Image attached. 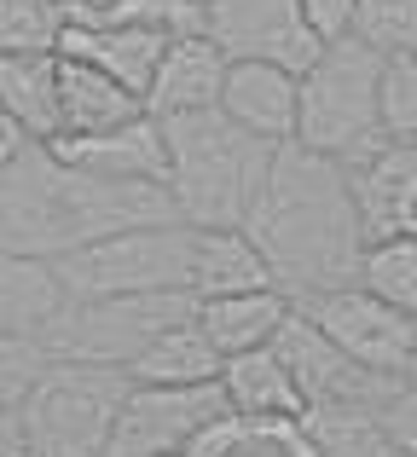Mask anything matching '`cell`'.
I'll list each match as a JSON object with an SVG mask.
<instances>
[{"label":"cell","mask_w":417,"mask_h":457,"mask_svg":"<svg viewBox=\"0 0 417 457\" xmlns=\"http://www.w3.org/2000/svg\"><path fill=\"white\" fill-rule=\"evenodd\" d=\"M360 284H371L383 302H395L400 312H412V319H417V237H412V232L371 237Z\"/></svg>","instance_id":"484cf974"},{"label":"cell","mask_w":417,"mask_h":457,"mask_svg":"<svg viewBox=\"0 0 417 457\" xmlns=\"http://www.w3.org/2000/svg\"><path fill=\"white\" fill-rule=\"evenodd\" d=\"M272 347H279L284 365L296 370L307 405H325V400H371V405H388V400H395V388L406 382V377H383V370L360 365V359H354L319 319H307L302 307L284 319V330H279V342H272Z\"/></svg>","instance_id":"30bf717a"},{"label":"cell","mask_w":417,"mask_h":457,"mask_svg":"<svg viewBox=\"0 0 417 457\" xmlns=\"http://www.w3.org/2000/svg\"><path fill=\"white\" fill-rule=\"evenodd\" d=\"M70 23H88V29H99V23H128V0H64Z\"/></svg>","instance_id":"d6a6232c"},{"label":"cell","mask_w":417,"mask_h":457,"mask_svg":"<svg viewBox=\"0 0 417 457\" xmlns=\"http://www.w3.org/2000/svg\"><path fill=\"white\" fill-rule=\"evenodd\" d=\"M267 249L249 237V226H197V261H192V295H238V290H272Z\"/></svg>","instance_id":"d6986e66"},{"label":"cell","mask_w":417,"mask_h":457,"mask_svg":"<svg viewBox=\"0 0 417 457\" xmlns=\"http://www.w3.org/2000/svg\"><path fill=\"white\" fill-rule=\"evenodd\" d=\"M58 58H64V139L104 134V128H122L134 116H146V99L134 87H122L116 76H104L99 64L70 58V53H58Z\"/></svg>","instance_id":"44dd1931"},{"label":"cell","mask_w":417,"mask_h":457,"mask_svg":"<svg viewBox=\"0 0 417 457\" xmlns=\"http://www.w3.org/2000/svg\"><path fill=\"white\" fill-rule=\"evenodd\" d=\"M128 394H134V370L58 359L41 388L29 400H12V405L29 423L35 457H104Z\"/></svg>","instance_id":"277c9868"},{"label":"cell","mask_w":417,"mask_h":457,"mask_svg":"<svg viewBox=\"0 0 417 457\" xmlns=\"http://www.w3.org/2000/svg\"><path fill=\"white\" fill-rule=\"evenodd\" d=\"M226 70H232V53L214 41L209 29L174 35L169 53H163V70L146 93L151 116H186V111H214L226 93Z\"/></svg>","instance_id":"4fadbf2b"},{"label":"cell","mask_w":417,"mask_h":457,"mask_svg":"<svg viewBox=\"0 0 417 457\" xmlns=\"http://www.w3.org/2000/svg\"><path fill=\"white\" fill-rule=\"evenodd\" d=\"M354 35H365L383 53H417V0H360Z\"/></svg>","instance_id":"83f0119b"},{"label":"cell","mask_w":417,"mask_h":457,"mask_svg":"<svg viewBox=\"0 0 417 457\" xmlns=\"http://www.w3.org/2000/svg\"><path fill=\"white\" fill-rule=\"evenodd\" d=\"M128 18L157 23L169 35H192V29H209V0H128Z\"/></svg>","instance_id":"f546056e"},{"label":"cell","mask_w":417,"mask_h":457,"mask_svg":"<svg viewBox=\"0 0 417 457\" xmlns=\"http://www.w3.org/2000/svg\"><path fill=\"white\" fill-rule=\"evenodd\" d=\"M163 122H169V191L180 203V220L249 226L279 145L238 128L221 104L214 111L163 116Z\"/></svg>","instance_id":"7a4b0ae2"},{"label":"cell","mask_w":417,"mask_h":457,"mask_svg":"<svg viewBox=\"0 0 417 457\" xmlns=\"http://www.w3.org/2000/svg\"><path fill=\"white\" fill-rule=\"evenodd\" d=\"M209 35L232 58H267L296 76H307L325 53L302 0H209Z\"/></svg>","instance_id":"8fae6325"},{"label":"cell","mask_w":417,"mask_h":457,"mask_svg":"<svg viewBox=\"0 0 417 457\" xmlns=\"http://www.w3.org/2000/svg\"><path fill=\"white\" fill-rule=\"evenodd\" d=\"M169 41H174L169 29H157V23H139V18H128V23H99V29H88V23H70V35H64V46H58V53L88 58V64H99L104 76H116L122 87H134L139 99H146L151 81H157V70H163Z\"/></svg>","instance_id":"2e32d148"},{"label":"cell","mask_w":417,"mask_h":457,"mask_svg":"<svg viewBox=\"0 0 417 457\" xmlns=\"http://www.w3.org/2000/svg\"><path fill=\"white\" fill-rule=\"evenodd\" d=\"M180 457H319V446L307 440L302 417H244V411H226V417H214V423Z\"/></svg>","instance_id":"7402d4cb"},{"label":"cell","mask_w":417,"mask_h":457,"mask_svg":"<svg viewBox=\"0 0 417 457\" xmlns=\"http://www.w3.org/2000/svg\"><path fill=\"white\" fill-rule=\"evenodd\" d=\"M197 312L192 290H157V295H81L70 307V319L58 324L53 347L58 359H88V365H122L134 370V359L157 342L163 330L186 324Z\"/></svg>","instance_id":"52a82bcc"},{"label":"cell","mask_w":417,"mask_h":457,"mask_svg":"<svg viewBox=\"0 0 417 457\" xmlns=\"http://www.w3.org/2000/svg\"><path fill=\"white\" fill-rule=\"evenodd\" d=\"M400 457H417V452H400Z\"/></svg>","instance_id":"836d02e7"},{"label":"cell","mask_w":417,"mask_h":457,"mask_svg":"<svg viewBox=\"0 0 417 457\" xmlns=\"http://www.w3.org/2000/svg\"><path fill=\"white\" fill-rule=\"evenodd\" d=\"M221 382H226L232 411H244V417H302L307 411V394L279 347H249V353L226 359Z\"/></svg>","instance_id":"603a6c76"},{"label":"cell","mask_w":417,"mask_h":457,"mask_svg":"<svg viewBox=\"0 0 417 457\" xmlns=\"http://www.w3.org/2000/svg\"><path fill=\"white\" fill-rule=\"evenodd\" d=\"M64 162L93 168V174H116V179H169V122L163 116H134L122 128L104 134H81V139H58L53 145Z\"/></svg>","instance_id":"e0dca14e"},{"label":"cell","mask_w":417,"mask_h":457,"mask_svg":"<svg viewBox=\"0 0 417 457\" xmlns=\"http://www.w3.org/2000/svg\"><path fill=\"white\" fill-rule=\"evenodd\" d=\"M383 417H388V435H395V452H417V377H406L395 388Z\"/></svg>","instance_id":"1f68e13d"},{"label":"cell","mask_w":417,"mask_h":457,"mask_svg":"<svg viewBox=\"0 0 417 457\" xmlns=\"http://www.w3.org/2000/svg\"><path fill=\"white\" fill-rule=\"evenodd\" d=\"M70 35L64 0H0V46L6 53H58Z\"/></svg>","instance_id":"4316f807"},{"label":"cell","mask_w":417,"mask_h":457,"mask_svg":"<svg viewBox=\"0 0 417 457\" xmlns=\"http://www.w3.org/2000/svg\"><path fill=\"white\" fill-rule=\"evenodd\" d=\"M412 377H417V370H412Z\"/></svg>","instance_id":"e575fe53"},{"label":"cell","mask_w":417,"mask_h":457,"mask_svg":"<svg viewBox=\"0 0 417 457\" xmlns=\"http://www.w3.org/2000/svg\"><path fill=\"white\" fill-rule=\"evenodd\" d=\"M348 168L371 237H395V232L417 237V139H383L377 151L354 156Z\"/></svg>","instance_id":"9a60e30c"},{"label":"cell","mask_w":417,"mask_h":457,"mask_svg":"<svg viewBox=\"0 0 417 457\" xmlns=\"http://www.w3.org/2000/svg\"><path fill=\"white\" fill-rule=\"evenodd\" d=\"M221 111L249 134L290 145V139H302V76L284 64H267V58H232Z\"/></svg>","instance_id":"7c38bea8"},{"label":"cell","mask_w":417,"mask_h":457,"mask_svg":"<svg viewBox=\"0 0 417 457\" xmlns=\"http://www.w3.org/2000/svg\"><path fill=\"white\" fill-rule=\"evenodd\" d=\"M296 312V302L272 284V290H238V295H209L197 302V324L226 359L249 353V347H272L284 330V319Z\"/></svg>","instance_id":"ffe728a7"},{"label":"cell","mask_w":417,"mask_h":457,"mask_svg":"<svg viewBox=\"0 0 417 457\" xmlns=\"http://www.w3.org/2000/svg\"><path fill=\"white\" fill-rule=\"evenodd\" d=\"M307 23H313L319 41H342V35H354V23H360V0H302Z\"/></svg>","instance_id":"4dcf8cb0"},{"label":"cell","mask_w":417,"mask_h":457,"mask_svg":"<svg viewBox=\"0 0 417 457\" xmlns=\"http://www.w3.org/2000/svg\"><path fill=\"white\" fill-rule=\"evenodd\" d=\"M192 261H197V226L163 220L99 237L76 255H58V267L76 284V295H157V290H192Z\"/></svg>","instance_id":"5b68a950"},{"label":"cell","mask_w":417,"mask_h":457,"mask_svg":"<svg viewBox=\"0 0 417 457\" xmlns=\"http://www.w3.org/2000/svg\"><path fill=\"white\" fill-rule=\"evenodd\" d=\"M0 99L12 122H23L35 139H64V58L58 53H6L0 58Z\"/></svg>","instance_id":"ac0fdd59"},{"label":"cell","mask_w":417,"mask_h":457,"mask_svg":"<svg viewBox=\"0 0 417 457\" xmlns=\"http://www.w3.org/2000/svg\"><path fill=\"white\" fill-rule=\"evenodd\" d=\"M0 244L6 255H70L81 249L76 203H70V162L46 139H29L18 156H0Z\"/></svg>","instance_id":"8992f818"},{"label":"cell","mask_w":417,"mask_h":457,"mask_svg":"<svg viewBox=\"0 0 417 457\" xmlns=\"http://www.w3.org/2000/svg\"><path fill=\"white\" fill-rule=\"evenodd\" d=\"M302 312L325 324L360 365L383 370V377H412L417 370V319L400 312L395 302H383L371 284L330 290V295H319V302H307Z\"/></svg>","instance_id":"9c48e42d"},{"label":"cell","mask_w":417,"mask_h":457,"mask_svg":"<svg viewBox=\"0 0 417 457\" xmlns=\"http://www.w3.org/2000/svg\"><path fill=\"white\" fill-rule=\"evenodd\" d=\"M249 237L267 249L279 290L296 307L360 284L371 226H365L360 191H354V168L342 156L302 145V139L279 145L261 203L249 214Z\"/></svg>","instance_id":"6da1fadb"},{"label":"cell","mask_w":417,"mask_h":457,"mask_svg":"<svg viewBox=\"0 0 417 457\" xmlns=\"http://www.w3.org/2000/svg\"><path fill=\"white\" fill-rule=\"evenodd\" d=\"M383 128H388V139H417V53H388Z\"/></svg>","instance_id":"f1b7e54d"},{"label":"cell","mask_w":417,"mask_h":457,"mask_svg":"<svg viewBox=\"0 0 417 457\" xmlns=\"http://www.w3.org/2000/svg\"><path fill=\"white\" fill-rule=\"evenodd\" d=\"M76 302L81 295L64 278L58 261H46V255H6L0 261V319H6V336H41V342H53Z\"/></svg>","instance_id":"5bb4252c"},{"label":"cell","mask_w":417,"mask_h":457,"mask_svg":"<svg viewBox=\"0 0 417 457\" xmlns=\"http://www.w3.org/2000/svg\"><path fill=\"white\" fill-rule=\"evenodd\" d=\"M307 440L319 446V457H400L395 435H388L383 405L371 400H325L302 411Z\"/></svg>","instance_id":"cb8c5ba5"},{"label":"cell","mask_w":417,"mask_h":457,"mask_svg":"<svg viewBox=\"0 0 417 457\" xmlns=\"http://www.w3.org/2000/svg\"><path fill=\"white\" fill-rule=\"evenodd\" d=\"M383 70L388 53L365 35L330 41L319 64L302 76V145L342 156V162L383 145Z\"/></svg>","instance_id":"3957f363"},{"label":"cell","mask_w":417,"mask_h":457,"mask_svg":"<svg viewBox=\"0 0 417 457\" xmlns=\"http://www.w3.org/2000/svg\"><path fill=\"white\" fill-rule=\"evenodd\" d=\"M221 370H226V353L204 336L197 312L174 330H163L134 359V382H221Z\"/></svg>","instance_id":"d4e9b609"},{"label":"cell","mask_w":417,"mask_h":457,"mask_svg":"<svg viewBox=\"0 0 417 457\" xmlns=\"http://www.w3.org/2000/svg\"><path fill=\"white\" fill-rule=\"evenodd\" d=\"M226 411V382H134L104 457H180Z\"/></svg>","instance_id":"ba28073f"}]
</instances>
